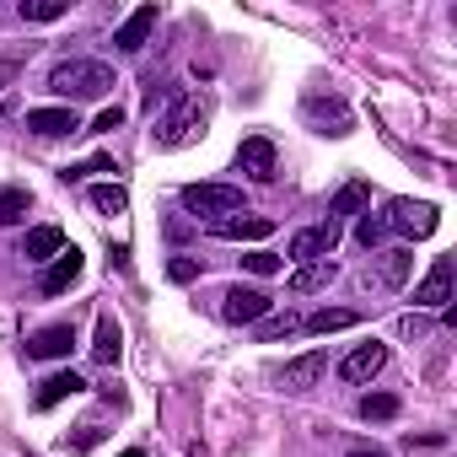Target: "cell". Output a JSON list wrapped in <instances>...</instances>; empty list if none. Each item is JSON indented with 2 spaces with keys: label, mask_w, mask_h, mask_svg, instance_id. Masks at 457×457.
<instances>
[{
  "label": "cell",
  "mask_w": 457,
  "mask_h": 457,
  "mask_svg": "<svg viewBox=\"0 0 457 457\" xmlns=\"http://www.w3.org/2000/svg\"><path fill=\"white\" fill-rule=\"evenodd\" d=\"M302 119L318 129V135H350L355 129V113L345 97H307L302 103Z\"/></svg>",
  "instance_id": "5b68a950"
},
{
  "label": "cell",
  "mask_w": 457,
  "mask_h": 457,
  "mask_svg": "<svg viewBox=\"0 0 457 457\" xmlns=\"http://www.w3.org/2000/svg\"><path fill=\"white\" fill-rule=\"evenodd\" d=\"M76 393H87V382H81L76 371H54V377L38 387L33 403H38V409H54V403H65V398H76Z\"/></svg>",
  "instance_id": "ffe728a7"
},
{
  "label": "cell",
  "mask_w": 457,
  "mask_h": 457,
  "mask_svg": "<svg viewBox=\"0 0 457 457\" xmlns=\"http://www.w3.org/2000/svg\"><path fill=\"white\" fill-rule=\"evenodd\" d=\"M371 210V188L355 178V183H345L334 199H328V220H339V215H366Z\"/></svg>",
  "instance_id": "d6986e66"
},
{
  "label": "cell",
  "mask_w": 457,
  "mask_h": 457,
  "mask_svg": "<svg viewBox=\"0 0 457 457\" xmlns=\"http://www.w3.org/2000/svg\"><path fill=\"white\" fill-rule=\"evenodd\" d=\"M92 355H97L103 366H113V361L124 355V328H119V323H113L108 312L97 318V339H92Z\"/></svg>",
  "instance_id": "7402d4cb"
},
{
  "label": "cell",
  "mask_w": 457,
  "mask_h": 457,
  "mask_svg": "<svg viewBox=\"0 0 457 457\" xmlns=\"http://www.w3.org/2000/svg\"><path fill=\"white\" fill-rule=\"evenodd\" d=\"M119 124H124V108H103V113L92 119V129H97V135H108V129H119Z\"/></svg>",
  "instance_id": "836d02e7"
},
{
  "label": "cell",
  "mask_w": 457,
  "mask_h": 457,
  "mask_svg": "<svg viewBox=\"0 0 457 457\" xmlns=\"http://www.w3.org/2000/svg\"><path fill=\"white\" fill-rule=\"evenodd\" d=\"M81 270H87L81 248H71V243H65V253H54V259H49V270H44V280H38V286H44V296H65V291L81 280Z\"/></svg>",
  "instance_id": "30bf717a"
},
{
  "label": "cell",
  "mask_w": 457,
  "mask_h": 457,
  "mask_svg": "<svg viewBox=\"0 0 457 457\" xmlns=\"http://www.w3.org/2000/svg\"><path fill=\"white\" fill-rule=\"evenodd\" d=\"M387 232H403V237H430L436 226H441V210L430 199H393L387 204Z\"/></svg>",
  "instance_id": "277c9868"
},
{
  "label": "cell",
  "mask_w": 457,
  "mask_h": 457,
  "mask_svg": "<svg viewBox=\"0 0 457 457\" xmlns=\"http://www.w3.org/2000/svg\"><path fill=\"white\" fill-rule=\"evenodd\" d=\"M92 172H119V167H113V156H92V162H76V167H65L60 178H65V183H81V178H92Z\"/></svg>",
  "instance_id": "f1b7e54d"
},
{
  "label": "cell",
  "mask_w": 457,
  "mask_h": 457,
  "mask_svg": "<svg viewBox=\"0 0 457 457\" xmlns=\"http://www.w3.org/2000/svg\"><path fill=\"white\" fill-rule=\"evenodd\" d=\"M49 92L71 97V103H97V97L113 92V71L103 60H60L49 71Z\"/></svg>",
  "instance_id": "7a4b0ae2"
},
{
  "label": "cell",
  "mask_w": 457,
  "mask_h": 457,
  "mask_svg": "<svg viewBox=\"0 0 457 457\" xmlns=\"http://www.w3.org/2000/svg\"><path fill=\"white\" fill-rule=\"evenodd\" d=\"M296 328H302V318H296V312H280V318H264V323H259V334H264V339H286V334H296Z\"/></svg>",
  "instance_id": "f546056e"
},
{
  "label": "cell",
  "mask_w": 457,
  "mask_h": 457,
  "mask_svg": "<svg viewBox=\"0 0 457 457\" xmlns=\"http://www.w3.org/2000/svg\"><path fill=\"white\" fill-rule=\"evenodd\" d=\"M183 210L188 215H210V220L237 215L243 210V188H232V183H188L183 188Z\"/></svg>",
  "instance_id": "3957f363"
},
{
  "label": "cell",
  "mask_w": 457,
  "mask_h": 457,
  "mask_svg": "<svg viewBox=\"0 0 457 457\" xmlns=\"http://www.w3.org/2000/svg\"><path fill=\"white\" fill-rule=\"evenodd\" d=\"M409 270H414V253H409V248H387V253H377V280H382V286L398 291V286L409 280Z\"/></svg>",
  "instance_id": "44dd1931"
},
{
  "label": "cell",
  "mask_w": 457,
  "mask_h": 457,
  "mask_svg": "<svg viewBox=\"0 0 457 457\" xmlns=\"http://www.w3.org/2000/svg\"><path fill=\"white\" fill-rule=\"evenodd\" d=\"M334 275H339V264H334V259H312V264L291 270V291H296V296H312V291H323Z\"/></svg>",
  "instance_id": "ac0fdd59"
},
{
  "label": "cell",
  "mask_w": 457,
  "mask_h": 457,
  "mask_svg": "<svg viewBox=\"0 0 457 457\" xmlns=\"http://www.w3.org/2000/svg\"><path fill=\"white\" fill-rule=\"evenodd\" d=\"M382 366H387V345L371 339V345H355V350L339 361V377H345V382H371Z\"/></svg>",
  "instance_id": "7c38bea8"
},
{
  "label": "cell",
  "mask_w": 457,
  "mask_h": 457,
  "mask_svg": "<svg viewBox=\"0 0 457 457\" xmlns=\"http://www.w3.org/2000/svg\"><path fill=\"white\" fill-rule=\"evenodd\" d=\"M210 232H215V237H226V243H259V237H270V232H275V220H270V215H248V210H237V215L210 220Z\"/></svg>",
  "instance_id": "ba28073f"
},
{
  "label": "cell",
  "mask_w": 457,
  "mask_h": 457,
  "mask_svg": "<svg viewBox=\"0 0 457 457\" xmlns=\"http://www.w3.org/2000/svg\"><path fill=\"white\" fill-rule=\"evenodd\" d=\"M446 302H452V259H436L414 291V307H446Z\"/></svg>",
  "instance_id": "9a60e30c"
},
{
  "label": "cell",
  "mask_w": 457,
  "mask_h": 457,
  "mask_svg": "<svg viewBox=\"0 0 457 457\" xmlns=\"http://www.w3.org/2000/svg\"><path fill=\"white\" fill-rule=\"evenodd\" d=\"M350 457H387V452H377V446H361V452H350Z\"/></svg>",
  "instance_id": "8d00e7d4"
},
{
  "label": "cell",
  "mask_w": 457,
  "mask_h": 457,
  "mask_svg": "<svg viewBox=\"0 0 457 457\" xmlns=\"http://www.w3.org/2000/svg\"><path fill=\"white\" fill-rule=\"evenodd\" d=\"M425 328H430V323H425V318H414V312H409V318H398V334H403V339H420Z\"/></svg>",
  "instance_id": "d590c367"
},
{
  "label": "cell",
  "mask_w": 457,
  "mask_h": 457,
  "mask_svg": "<svg viewBox=\"0 0 457 457\" xmlns=\"http://www.w3.org/2000/svg\"><path fill=\"white\" fill-rule=\"evenodd\" d=\"M243 264H248L253 275H275V270H280V253H264V248H259V253H248Z\"/></svg>",
  "instance_id": "1f68e13d"
},
{
  "label": "cell",
  "mask_w": 457,
  "mask_h": 457,
  "mask_svg": "<svg viewBox=\"0 0 457 457\" xmlns=\"http://www.w3.org/2000/svg\"><path fill=\"white\" fill-rule=\"evenodd\" d=\"M97 441H103V430H97V425H81L76 436H65V446H71V452H92Z\"/></svg>",
  "instance_id": "4dcf8cb0"
},
{
  "label": "cell",
  "mask_w": 457,
  "mask_h": 457,
  "mask_svg": "<svg viewBox=\"0 0 457 457\" xmlns=\"http://www.w3.org/2000/svg\"><path fill=\"white\" fill-rule=\"evenodd\" d=\"M71 350H76V328L71 323H49V328H38L28 339V355L33 361H65Z\"/></svg>",
  "instance_id": "8fae6325"
},
{
  "label": "cell",
  "mask_w": 457,
  "mask_h": 457,
  "mask_svg": "<svg viewBox=\"0 0 457 457\" xmlns=\"http://www.w3.org/2000/svg\"><path fill=\"white\" fill-rule=\"evenodd\" d=\"M156 33V6H140V12H129L124 17V28L113 33V44L124 49V54H135V49H145V38Z\"/></svg>",
  "instance_id": "2e32d148"
},
{
  "label": "cell",
  "mask_w": 457,
  "mask_h": 457,
  "mask_svg": "<svg viewBox=\"0 0 457 457\" xmlns=\"http://www.w3.org/2000/svg\"><path fill=\"white\" fill-rule=\"evenodd\" d=\"M355 237H361V248H377V243L387 237V220L366 210V215H361V226H355Z\"/></svg>",
  "instance_id": "83f0119b"
},
{
  "label": "cell",
  "mask_w": 457,
  "mask_h": 457,
  "mask_svg": "<svg viewBox=\"0 0 457 457\" xmlns=\"http://www.w3.org/2000/svg\"><path fill=\"white\" fill-rule=\"evenodd\" d=\"M339 237H345V226H339V220H318V226H307V232L291 237V259H302V264H312V259H334Z\"/></svg>",
  "instance_id": "8992f818"
},
{
  "label": "cell",
  "mask_w": 457,
  "mask_h": 457,
  "mask_svg": "<svg viewBox=\"0 0 457 457\" xmlns=\"http://www.w3.org/2000/svg\"><path fill=\"white\" fill-rule=\"evenodd\" d=\"M28 188H0V226H12L17 215H28Z\"/></svg>",
  "instance_id": "484cf974"
},
{
  "label": "cell",
  "mask_w": 457,
  "mask_h": 457,
  "mask_svg": "<svg viewBox=\"0 0 457 457\" xmlns=\"http://www.w3.org/2000/svg\"><path fill=\"white\" fill-rule=\"evenodd\" d=\"M237 167H243L248 178L270 183V178H275V167H280V156H275V140H270V135H248V140L237 145Z\"/></svg>",
  "instance_id": "9c48e42d"
},
{
  "label": "cell",
  "mask_w": 457,
  "mask_h": 457,
  "mask_svg": "<svg viewBox=\"0 0 457 457\" xmlns=\"http://www.w3.org/2000/svg\"><path fill=\"white\" fill-rule=\"evenodd\" d=\"M270 307H275V302H270L264 291H253V286H232V291L220 296V318H226V323H264Z\"/></svg>",
  "instance_id": "52a82bcc"
},
{
  "label": "cell",
  "mask_w": 457,
  "mask_h": 457,
  "mask_svg": "<svg viewBox=\"0 0 457 457\" xmlns=\"http://www.w3.org/2000/svg\"><path fill=\"white\" fill-rule=\"evenodd\" d=\"M350 323H355V312H345V307H323V312L302 318L307 334H339V328H350Z\"/></svg>",
  "instance_id": "cb8c5ba5"
},
{
  "label": "cell",
  "mask_w": 457,
  "mask_h": 457,
  "mask_svg": "<svg viewBox=\"0 0 457 457\" xmlns=\"http://www.w3.org/2000/svg\"><path fill=\"white\" fill-rule=\"evenodd\" d=\"M323 371H328V355H323V350H307V355H296V361L280 371V382H286V393H307V387H318Z\"/></svg>",
  "instance_id": "5bb4252c"
},
{
  "label": "cell",
  "mask_w": 457,
  "mask_h": 457,
  "mask_svg": "<svg viewBox=\"0 0 457 457\" xmlns=\"http://www.w3.org/2000/svg\"><path fill=\"white\" fill-rule=\"evenodd\" d=\"M119 457H145V452H140V446H124V452H119Z\"/></svg>",
  "instance_id": "74e56055"
},
{
  "label": "cell",
  "mask_w": 457,
  "mask_h": 457,
  "mask_svg": "<svg viewBox=\"0 0 457 457\" xmlns=\"http://www.w3.org/2000/svg\"><path fill=\"white\" fill-rule=\"evenodd\" d=\"M167 275H172L178 286H188V280L199 275V264H194V259H172V264H167Z\"/></svg>",
  "instance_id": "e575fe53"
},
{
  "label": "cell",
  "mask_w": 457,
  "mask_h": 457,
  "mask_svg": "<svg viewBox=\"0 0 457 457\" xmlns=\"http://www.w3.org/2000/svg\"><path fill=\"white\" fill-rule=\"evenodd\" d=\"M87 204H92L97 215H124V210H129V194H124L119 183H92V188H87Z\"/></svg>",
  "instance_id": "603a6c76"
},
{
  "label": "cell",
  "mask_w": 457,
  "mask_h": 457,
  "mask_svg": "<svg viewBox=\"0 0 457 457\" xmlns=\"http://www.w3.org/2000/svg\"><path fill=\"white\" fill-rule=\"evenodd\" d=\"M204 124H210V103L199 92H172L151 124V140H156V151H183L204 135Z\"/></svg>",
  "instance_id": "6da1fadb"
},
{
  "label": "cell",
  "mask_w": 457,
  "mask_h": 457,
  "mask_svg": "<svg viewBox=\"0 0 457 457\" xmlns=\"http://www.w3.org/2000/svg\"><path fill=\"white\" fill-rule=\"evenodd\" d=\"M28 129L44 140H60V135H76L81 119H76V108H28Z\"/></svg>",
  "instance_id": "4fadbf2b"
},
{
  "label": "cell",
  "mask_w": 457,
  "mask_h": 457,
  "mask_svg": "<svg viewBox=\"0 0 457 457\" xmlns=\"http://www.w3.org/2000/svg\"><path fill=\"white\" fill-rule=\"evenodd\" d=\"M54 253H65V232H60V226H33V232H28V243H22V259H33V264H49Z\"/></svg>",
  "instance_id": "e0dca14e"
},
{
  "label": "cell",
  "mask_w": 457,
  "mask_h": 457,
  "mask_svg": "<svg viewBox=\"0 0 457 457\" xmlns=\"http://www.w3.org/2000/svg\"><path fill=\"white\" fill-rule=\"evenodd\" d=\"M361 414H366V420H393V414H398V398H393V393H366V398H361Z\"/></svg>",
  "instance_id": "4316f807"
},
{
  "label": "cell",
  "mask_w": 457,
  "mask_h": 457,
  "mask_svg": "<svg viewBox=\"0 0 457 457\" xmlns=\"http://www.w3.org/2000/svg\"><path fill=\"white\" fill-rule=\"evenodd\" d=\"M22 22H60L65 12H71V0H22Z\"/></svg>",
  "instance_id": "d4e9b609"
},
{
  "label": "cell",
  "mask_w": 457,
  "mask_h": 457,
  "mask_svg": "<svg viewBox=\"0 0 457 457\" xmlns=\"http://www.w3.org/2000/svg\"><path fill=\"white\" fill-rule=\"evenodd\" d=\"M17 76H22V60H17V54H0V92H6Z\"/></svg>",
  "instance_id": "d6a6232c"
}]
</instances>
